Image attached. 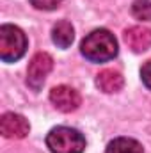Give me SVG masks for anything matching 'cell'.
<instances>
[{"mask_svg":"<svg viewBox=\"0 0 151 153\" xmlns=\"http://www.w3.org/2000/svg\"><path fill=\"white\" fill-rule=\"evenodd\" d=\"M80 52L91 62H107L117 55V39L107 29H96L82 39Z\"/></svg>","mask_w":151,"mask_h":153,"instance_id":"1","label":"cell"},{"mask_svg":"<svg viewBox=\"0 0 151 153\" xmlns=\"http://www.w3.org/2000/svg\"><path fill=\"white\" fill-rule=\"evenodd\" d=\"M46 146L52 153H84L85 137L70 126H55L46 135Z\"/></svg>","mask_w":151,"mask_h":153,"instance_id":"2","label":"cell"},{"mask_svg":"<svg viewBox=\"0 0 151 153\" xmlns=\"http://www.w3.org/2000/svg\"><path fill=\"white\" fill-rule=\"evenodd\" d=\"M27 52V36L16 25L0 27V59L4 62H16Z\"/></svg>","mask_w":151,"mask_h":153,"instance_id":"3","label":"cell"},{"mask_svg":"<svg viewBox=\"0 0 151 153\" xmlns=\"http://www.w3.org/2000/svg\"><path fill=\"white\" fill-rule=\"evenodd\" d=\"M52 68H53V59L50 53H46V52L36 53L30 59L29 68H27V85L34 91H39L43 87L48 73L52 71Z\"/></svg>","mask_w":151,"mask_h":153,"instance_id":"4","label":"cell"},{"mask_svg":"<svg viewBox=\"0 0 151 153\" xmlns=\"http://www.w3.org/2000/svg\"><path fill=\"white\" fill-rule=\"evenodd\" d=\"M50 102L52 105L61 111V112H75L76 109L80 107V94L78 91L70 87V85H57L50 91Z\"/></svg>","mask_w":151,"mask_h":153,"instance_id":"5","label":"cell"},{"mask_svg":"<svg viewBox=\"0 0 151 153\" xmlns=\"http://www.w3.org/2000/svg\"><path fill=\"white\" fill-rule=\"evenodd\" d=\"M29 130H30V125L21 114L5 112L0 119V132L7 139H23L27 137Z\"/></svg>","mask_w":151,"mask_h":153,"instance_id":"6","label":"cell"},{"mask_svg":"<svg viewBox=\"0 0 151 153\" xmlns=\"http://www.w3.org/2000/svg\"><path fill=\"white\" fill-rule=\"evenodd\" d=\"M126 46L133 53H142L151 46V29L142 27V25H133L124 30L123 34Z\"/></svg>","mask_w":151,"mask_h":153,"instance_id":"7","label":"cell"},{"mask_svg":"<svg viewBox=\"0 0 151 153\" xmlns=\"http://www.w3.org/2000/svg\"><path fill=\"white\" fill-rule=\"evenodd\" d=\"M96 85L100 91H103L107 94H114V93H119L123 89L124 78L115 70H103L96 75Z\"/></svg>","mask_w":151,"mask_h":153,"instance_id":"8","label":"cell"},{"mask_svg":"<svg viewBox=\"0 0 151 153\" xmlns=\"http://www.w3.org/2000/svg\"><path fill=\"white\" fill-rule=\"evenodd\" d=\"M75 39V29L68 20H61L53 25L52 29V41L59 46V48H68L71 46Z\"/></svg>","mask_w":151,"mask_h":153,"instance_id":"9","label":"cell"},{"mask_svg":"<svg viewBox=\"0 0 151 153\" xmlns=\"http://www.w3.org/2000/svg\"><path fill=\"white\" fill-rule=\"evenodd\" d=\"M105 153H144L142 144L130 137H117L107 144Z\"/></svg>","mask_w":151,"mask_h":153,"instance_id":"10","label":"cell"},{"mask_svg":"<svg viewBox=\"0 0 151 153\" xmlns=\"http://www.w3.org/2000/svg\"><path fill=\"white\" fill-rule=\"evenodd\" d=\"M132 14L141 22H151V0H135L132 4Z\"/></svg>","mask_w":151,"mask_h":153,"instance_id":"11","label":"cell"},{"mask_svg":"<svg viewBox=\"0 0 151 153\" xmlns=\"http://www.w3.org/2000/svg\"><path fill=\"white\" fill-rule=\"evenodd\" d=\"M30 4L39 11H53L62 4V0H30Z\"/></svg>","mask_w":151,"mask_h":153,"instance_id":"12","label":"cell"},{"mask_svg":"<svg viewBox=\"0 0 151 153\" xmlns=\"http://www.w3.org/2000/svg\"><path fill=\"white\" fill-rule=\"evenodd\" d=\"M141 80H142V84L151 91V61L142 64V68H141Z\"/></svg>","mask_w":151,"mask_h":153,"instance_id":"13","label":"cell"}]
</instances>
